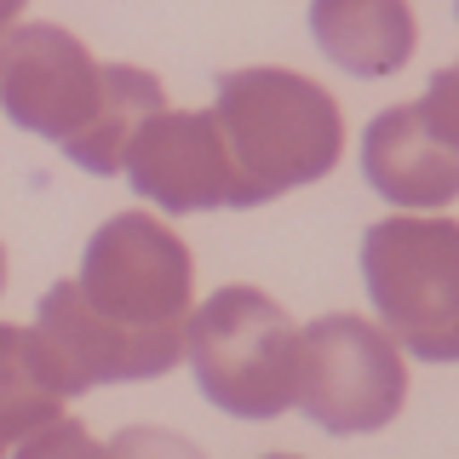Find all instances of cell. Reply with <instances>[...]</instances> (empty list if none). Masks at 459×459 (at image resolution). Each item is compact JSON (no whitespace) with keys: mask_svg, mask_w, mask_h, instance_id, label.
Here are the masks:
<instances>
[{"mask_svg":"<svg viewBox=\"0 0 459 459\" xmlns=\"http://www.w3.org/2000/svg\"><path fill=\"white\" fill-rule=\"evenodd\" d=\"M212 115H219L247 207H264L339 167L344 115L299 69H230L219 75Z\"/></svg>","mask_w":459,"mask_h":459,"instance_id":"3","label":"cell"},{"mask_svg":"<svg viewBox=\"0 0 459 459\" xmlns=\"http://www.w3.org/2000/svg\"><path fill=\"white\" fill-rule=\"evenodd\" d=\"M413 109H420V121H425L442 143H448V150H459V64L437 69V75H430V86H425V98H420Z\"/></svg>","mask_w":459,"mask_h":459,"instance_id":"13","label":"cell"},{"mask_svg":"<svg viewBox=\"0 0 459 459\" xmlns=\"http://www.w3.org/2000/svg\"><path fill=\"white\" fill-rule=\"evenodd\" d=\"M0 293H6V247H0Z\"/></svg>","mask_w":459,"mask_h":459,"instance_id":"15","label":"cell"},{"mask_svg":"<svg viewBox=\"0 0 459 459\" xmlns=\"http://www.w3.org/2000/svg\"><path fill=\"white\" fill-rule=\"evenodd\" d=\"M408 402V368L385 327L322 316L299 333V408L333 437L385 430Z\"/></svg>","mask_w":459,"mask_h":459,"instance_id":"6","label":"cell"},{"mask_svg":"<svg viewBox=\"0 0 459 459\" xmlns=\"http://www.w3.org/2000/svg\"><path fill=\"white\" fill-rule=\"evenodd\" d=\"M0 109L12 126L52 138L81 172L115 178L126 172L143 121L167 109V86L138 64H98L57 23H6Z\"/></svg>","mask_w":459,"mask_h":459,"instance_id":"2","label":"cell"},{"mask_svg":"<svg viewBox=\"0 0 459 459\" xmlns=\"http://www.w3.org/2000/svg\"><path fill=\"white\" fill-rule=\"evenodd\" d=\"M362 178L391 207H448L459 201V150H448L413 104L373 115L362 133Z\"/></svg>","mask_w":459,"mask_h":459,"instance_id":"8","label":"cell"},{"mask_svg":"<svg viewBox=\"0 0 459 459\" xmlns=\"http://www.w3.org/2000/svg\"><path fill=\"white\" fill-rule=\"evenodd\" d=\"M310 35L344 75H396L420 47L408 0H310Z\"/></svg>","mask_w":459,"mask_h":459,"instance_id":"9","label":"cell"},{"mask_svg":"<svg viewBox=\"0 0 459 459\" xmlns=\"http://www.w3.org/2000/svg\"><path fill=\"white\" fill-rule=\"evenodd\" d=\"M195 258L178 230L150 212H115L92 230L81 276L40 293L35 333L69 396L92 385L161 379L190 344Z\"/></svg>","mask_w":459,"mask_h":459,"instance_id":"1","label":"cell"},{"mask_svg":"<svg viewBox=\"0 0 459 459\" xmlns=\"http://www.w3.org/2000/svg\"><path fill=\"white\" fill-rule=\"evenodd\" d=\"M29 6V0H0V29H6V23H18V12Z\"/></svg>","mask_w":459,"mask_h":459,"instance_id":"14","label":"cell"},{"mask_svg":"<svg viewBox=\"0 0 459 459\" xmlns=\"http://www.w3.org/2000/svg\"><path fill=\"white\" fill-rule=\"evenodd\" d=\"M64 402L69 391L57 379L40 333L0 322V459L12 448H23L40 425L64 420Z\"/></svg>","mask_w":459,"mask_h":459,"instance_id":"10","label":"cell"},{"mask_svg":"<svg viewBox=\"0 0 459 459\" xmlns=\"http://www.w3.org/2000/svg\"><path fill=\"white\" fill-rule=\"evenodd\" d=\"M264 459H299V454H264Z\"/></svg>","mask_w":459,"mask_h":459,"instance_id":"16","label":"cell"},{"mask_svg":"<svg viewBox=\"0 0 459 459\" xmlns=\"http://www.w3.org/2000/svg\"><path fill=\"white\" fill-rule=\"evenodd\" d=\"M362 281L385 333L420 362H459V224L379 219L362 236Z\"/></svg>","mask_w":459,"mask_h":459,"instance_id":"5","label":"cell"},{"mask_svg":"<svg viewBox=\"0 0 459 459\" xmlns=\"http://www.w3.org/2000/svg\"><path fill=\"white\" fill-rule=\"evenodd\" d=\"M126 178L138 195H150L161 212H219L247 207L236 178V161L224 150L212 109H161L143 121V133L126 155Z\"/></svg>","mask_w":459,"mask_h":459,"instance_id":"7","label":"cell"},{"mask_svg":"<svg viewBox=\"0 0 459 459\" xmlns=\"http://www.w3.org/2000/svg\"><path fill=\"white\" fill-rule=\"evenodd\" d=\"M104 459H207L190 437L178 430H161V425H133L121 430L115 442H104Z\"/></svg>","mask_w":459,"mask_h":459,"instance_id":"12","label":"cell"},{"mask_svg":"<svg viewBox=\"0 0 459 459\" xmlns=\"http://www.w3.org/2000/svg\"><path fill=\"white\" fill-rule=\"evenodd\" d=\"M195 385L236 420H276L299 402V327L258 287H219L190 316Z\"/></svg>","mask_w":459,"mask_h":459,"instance_id":"4","label":"cell"},{"mask_svg":"<svg viewBox=\"0 0 459 459\" xmlns=\"http://www.w3.org/2000/svg\"><path fill=\"white\" fill-rule=\"evenodd\" d=\"M454 12H459V0H454Z\"/></svg>","mask_w":459,"mask_h":459,"instance_id":"17","label":"cell"},{"mask_svg":"<svg viewBox=\"0 0 459 459\" xmlns=\"http://www.w3.org/2000/svg\"><path fill=\"white\" fill-rule=\"evenodd\" d=\"M12 459H104V442H92V430H86L81 420H52V425H40L35 437L23 442Z\"/></svg>","mask_w":459,"mask_h":459,"instance_id":"11","label":"cell"}]
</instances>
